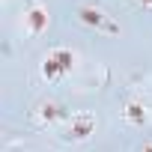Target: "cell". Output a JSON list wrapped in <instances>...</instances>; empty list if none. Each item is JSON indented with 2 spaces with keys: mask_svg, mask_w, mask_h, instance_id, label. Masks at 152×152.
Instances as JSON below:
<instances>
[{
  "mask_svg": "<svg viewBox=\"0 0 152 152\" xmlns=\"http://www.w3.org/2000/svg\"><path fill=\"white\" fill-rule=\"evenodd\" d=\"M75 60H78V54H75L72 48H66V45H57V48H51L45 57H42V66H39V75L48 81V84H60L66 75H72V69H75Z\"/></svg>",
  "mask_w": 152,
  "mask_h": 152,
  "instance_id": "cell-1",
  "label": "cell"
},
{
  "mask_svg": "<svg viewBox=\"0 0 152 152\" xmlns=\"http://www.w3.org/2000/svg\"><path fill=\"white\" fill-rule=\"evenodd\" d=\"M78 21L87 27V30H96V33H102V36H119V24L113 21V15L104 9V6H99V3H84V6H78Z\"/></svg>",
  "mask_w": 152,
  "mask_h": 152,
  "instance_id": "cell-2",
  "label": "cell"
},
{
  "mask_svg": "<svg viewBox=\"0 0 152 152\" xmlns=\"http://www.w3.org/2000/svg\"><path fill=\"white\" fill-rule=\"evenodd\" d=\"M96 128H99V119L93 110H75L63 125V140L66 143H84L96 134Z\"/></svg>",
  "mask_w": 152,
  "mask_h": 152,
  "instance_id": "cell-3",
  "label": "cell"
},
{
  "mask_svg": "<svg viewBox=\"0 0 152 152\" xmlns=\"http://www.w3.org/2000/svg\"><path fill=\"white\" fill-rule=\"evenodd\" d=\"M21 15H24L21 27H24L27 36H42L48 30V24H51V12H48V6L42 3V0H27Z\"/></svg>",
  "mask_w": 152,
  "mask_h": 152,
  "instance_id": "cell-4",
  "label": "cell"
},
{
  "mask_svg": "<svg viewBox=\"0 0 152 152\" xmlns=\"http://www.w3.org/2000/svg\"><path fill=\"white\" fill-rule=\"evenodd\" d=\"M63 116H66V110H63V104L54 102V99L39 102V104L30 110V122H33L36 128H51V125H57Z\"/></svg>",
  "mask_w": 152,
  "mask_h": 152,
  "instance_id": "cell-5",
  "label": "cell"
},
{
  "mask_svg": "<svg viewBox=\"0 0 152 152\" xmlns=\"http://www.w3.org/2000/svg\"><path fill=\"white\" fill-rule=\"evenodd\" d=\"M119 116H122V122H125L128 128H143V125L152 122V107H149L143 99H128V102L122 104Z\"/></svg>",
  "mask_w": 152,
  "mask_h": 152,
  "instance_id": "cell-6",
  "label": "cell"
},
{
  "mask_svg": "<svg viewBox=\"0 0 152 152\" xmlns=\"http://www.w3.org/2000/svg\"><path fill=\"white\" fill-rule=\"evenodd\" d=\"M137 152H152V137H149V140H143V143L137 146Z\"/></svg>",
  "mask_w": 152,
  "mask_h": 152,
  "instance_id": "cell-7",
  "label": "cell"
},
{
  "mask_svg": "<svg viewBox=\"0 0 152 152\" xmlns=\"http://www.w3.org/2000/svg\"><path fill=\"white\" fill-rule=\"evenodd\" d=\"M134 3H137V6H143L146 12H152V0H134Z\"/></svg>",
  "mask_w": 152,
  "mask_h": 152,
  "instance_id": "cell-8",
  "label": "cell"
}]
</instances>
